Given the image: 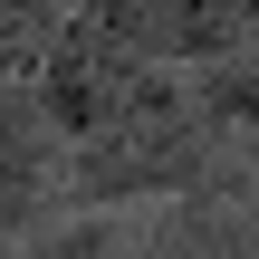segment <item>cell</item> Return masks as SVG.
<instances>
[{"instance_id": "cell-8", "label": "cell", "mask_w": 259, "mask_h": 259, "mask_svg": "<svg viewBox=\"0 0 259 259\" xmlns=\"http://www.w3.org/2000/svg\"><path fill=\"white\" fill-rule=\"evenodd\" d=\"M0 259H10V250H0Z\"/></svg>"}, {"instance_id": "cell-1", "label": "cell", "mask_w": 259, "mask_h": 259, "mask_svg": "<svg viewBox=\"0 0 259 259\" xmlns=\"http://www.w3.org/2000/svg\"><path fill=\"white\" fill-rule=\"evenodd\" d=\"M231 183V125L202 106V87H154L125 125H106L96 144H77V211H125V202H202Z\"/></svg>"}, {"instance_id": "cell-4", "label": "cell", "mask_w": 259, "mask_h": 259, "mask_svg": "<svg viewBox=\"0 0 259 259\" xmlns=\"http://www.w3.org/2000/svg\"><path fill=\"white\" fill-rule=\"evenodd\" d=\"M77 154L67 135L38 115L29 87H0V250H29L38 231L77 221V192H67Z\"/></svg>"}, {"instance_id": "cell-6", "label": "cell", "mask_w": 259, "mask_h": 259, "mask_svg": "<svg viewBox=\"0 0 259 259\" xmlns=\"http://www.w3.org/2000/svg\"><path fill=\"white\" fill-rule=\"evenodd\" d=\"M19 259H135V240H125V221H106V211H77V221L38 231Z\"/></svg>"}, {"instance_id": "cell-2", "label": "cell", "mask_w": 259, "mask_h": 259, "mask_svg": "<svg viewBox=\"0 0 259 259\" xmlns=\"http://www.w3.org/2000/svg\"><path fill=\"white\" fill-rule=\"evenodd\" d=\"M154 87H163V77H154L144 58H125L87 10H67L58 48H48V58H38V77H29V96H38V115L67 135V154H77V144H96L106 125H125Z\"/></svg>"}, {"instance_id": "cell-3", "label": "cell", "mask_w": 259, "mask_h": 259, "mask_svg": "<svg viewBox=\"0 0 259 259\" xmlns=\"http://www.w3.org/2000/svg\"><path fill=\"white\" fill-rule=\"evenodd\" d=\"M87 19L125 58H144L154 77H173V67H231V58H250L259 0H96Z\"/></svg>"}, {"instance_id": "cell-5", "label": "cell", "mask_w": 259, "mask_h": 259, "mask_svg": "<svg viewBox=\"0 0 259 259\" xmlns=\"http://www.w3.org/2000/svg\"><path fill=\"white\" fill-rule=\"evenodd\" d=\"M58 29H67L58 0H0V87H29L38 58L58 48Z\"/></svg>"}, {"instance_id": "cell-7", "label": "cell", "mask_w": 259, "mask_h": 259, "mask_svg": "<svg viewBox=\"0 0 259 259\" xmlns=\"http://www.w3.org/2000/svg\"><path fill=\"white\" fill-rule=\"evenodd\" d=\"M202 106H211L221 125H240V135L259 144V67H250V58H231V67H211V87H202Z\"/></svg>"}]
</instances>
